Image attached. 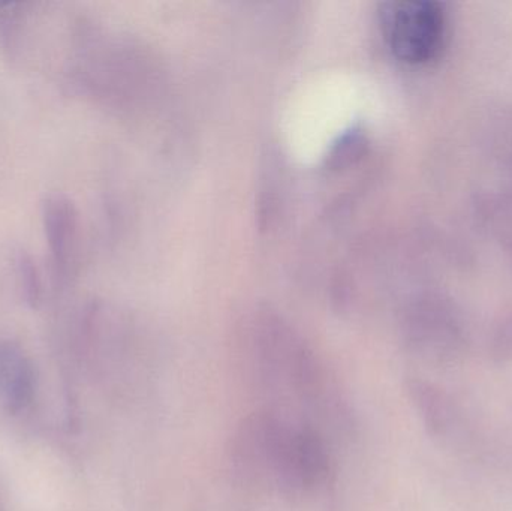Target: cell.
Returning <instances> with one entry per match:
<instances>
[{
	"instance_id": "6",
	"label": "cell",
	"mask_w": 512,
	"mask_h": 511,
	"mask_svg": "<svg viewBox=\"0 0 512 511\" xmlns=\"http://www.w3.org/2000/svg\"><path fill=\"white\" fill-rule=\"evenodd\" d=\"M45 227L54 260L60 270H65L74 243L75 219L71 207L62 198H54L45 206Z\"/></svg>"
},
{
	"instance_id": "1",
	"label": "cell",
	"mask_w": 512,
	"mask_h": 511,
	"mask_svg": "<svg viewBox=\"0 0 512 511\" xmlns=\"http://www.w3.org/2000/svg\"><path fill=\"white\" fill-rule=\"evenodd\" d=\"M240 365L262 407L304 420L330 438L349 435L355 428L351 402L336 375L282 321L262 317L252 323L243 339Z\"/></svg>"
},
{
	"instance_id": "2",
	"label": "cell",
	"mask_w": 512,
	"mask_h": 511,
	"mask_svg": "<svg viewBox=\"0 0 512 511\" xmlns=\"http://www.w3.org/2000/svg\"><path fill=\"white\" fill-rule=\"evenodd\" d=\"M331 438L297 417L259 407L234 429L228 462L242 485L306 500L333 482Z\"/></svg>"
},
{
	"instance_id": "3",
	"label": "cell",
	"mask_w": 512,
	"mask_h": 511,
	"mask_svg": "<svg viewBox=\"0 0 512 511\" xmlns=\"http://www.w3.org/2000/svg\"><path fill=\"white\" fill-rule=\"evenodd\" d=\"M391 50L403 62L423 65L438 56L444 45V6L432 0L391 3L384 12Z\"/></svg>"
},
{
	"instance_id": "5",
	"label": "cell",
	"mask_w": 512,
	"mask_h": 511,
	"mask_svg": "<svg viewBox=\"0 0 512 511\" xmlns=\"http://www.w3.org/2000/svg\"><path fill=\"white\" fill-rule=\"evenodd\" d=\"M406 392L424 428L433 437H448L457 425V413L447 393L421 378H411Z\"/></svg>"
},
{
	"instance_id": "4",
	"label": "cell",
	"mask_w": 512,
	"mask_h": 511,
	"mask_svg": "<svg viewBox=\"0 0 512 511\" xmlns=\"http://www.w3.org/2000/svg\"><path fill=\"white\" fill-rule=\"evenodd\" d=\"M35 393L36 372L29 356L14 342H0V404L9 414H20Z\"/></svg>"
}]
</instances>
